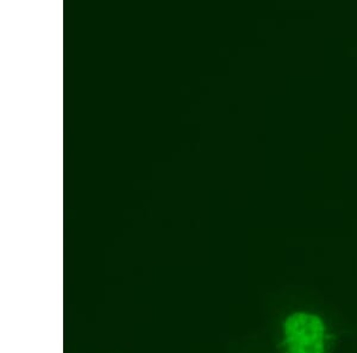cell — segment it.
<instances>
[{"label": "cell", "mask_w": 357, "mask_h": 353, "mask_svg": "<svg viewBox=\"0 0 357 353\" xmlns=\"http://www.w3.org/2000/svg\"><path fill=\"white\" fill-rule=\"evenodd\" d=\"M286 353H326V326L309 312L289 314L282 324Z\"/></svg>", "instance_id": "obj_1"}]
</instances>
